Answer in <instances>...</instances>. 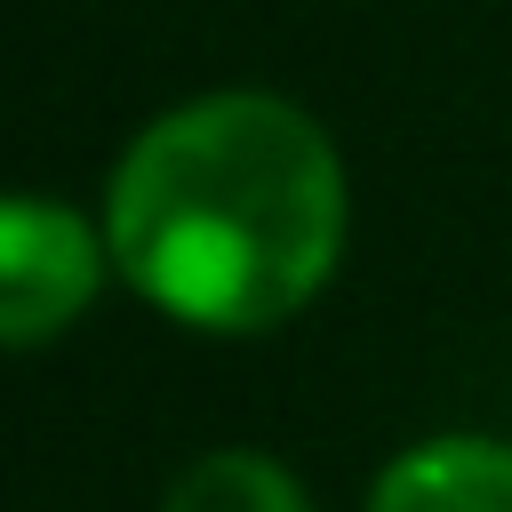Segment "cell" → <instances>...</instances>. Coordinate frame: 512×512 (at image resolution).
I'll return each instance as SVG.
<instances>
[{
  "label": "cell",
  "instance_id": "cell-1",
  "mask_svg": "<svg viewBox=\"0 0 512 512\" xmlns=\"http://www.w3.org/2000/svg\"><path fill=\"white\" fill-rule=\"evenodd\" d=\"M128 288L192 328H272L304 312L344 248V168L312 112L224 88L152 120L104 200Z\"/></svg>",
  "mask_w": 512,
  "mask_h": 512
},
{
  "label": "cell",
  "instance_id": "cell-2",
  "mask_svg": "<svg viewBox=\"0 0 512 512\" xmlns=\"http://www.w3.org/2000/svg\"><path fill=\"white\" fill-rule=\"evenodd\" d=\"M96 240L72 208L56 200H8L0 208V328L16 352L56 336L88 296H96Z\"/></svg>",
  "mask_w": 512,
  "mask_h": 512
},
{
  "label": "cell",
  "instance_id": "cell-3",
  "mask_svg": "<svg viewBox=\"0 0 512 512\" xmlns=\"http://www.w3.org/2000/svg\"><path fill=\"white\" fill-rule=\"evenodd\" d=\"M368 512H512V448L504 440H424L376 480Z\"/></svg>",
  "mask_w": 512,
  "mask_h": 512
},
{
  "label": "cell",
  "instance_id": "cell-4",
  "mask_svg": "<svg viewBox=\"0 0 512 512\" xmlns=\"http://www.w3.org/2000/svg\"><path fill=\"white\" fill-rule=\"evenodd\" d=\"M160 512H312L304 488L272 464V456H248V448H224V456H200Z\"/></svg>",
  "mask_w": 512,
  "mask_h": 512
}]
</instances>
